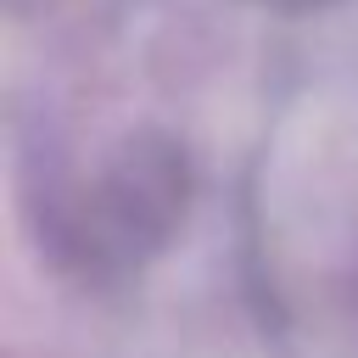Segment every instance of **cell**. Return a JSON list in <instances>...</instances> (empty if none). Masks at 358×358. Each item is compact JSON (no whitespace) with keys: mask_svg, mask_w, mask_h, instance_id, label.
Wrapping results in <instances>:
<instances>
[{"mask_svg":"<svg viewBox=\"0 0 358 358\" xmlns=\"http://www.w3.org/2000/svg\"><path fill=\"white\" fill-rule=\"evenodd\" d=\"M268 6H319V0H268Z\"/></svg>","mask_w":358,"mask_h":358,"instance_id":"2","label":"cell"},{"mask_svg":"<svg viewBox=\"0 0 358 358\" xmlns=\"http://www.w3.org/2000/svg\"><path fill=\"white\" fill-rule=\"evenodd\" d=\"M50 6H67V11H78V17H117V11H129L134 0H50Z\"/></svg>","mask_w":358,"mask_h":358,"instance_id":"1","label":"cell"}]
</instances>
